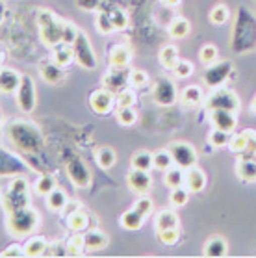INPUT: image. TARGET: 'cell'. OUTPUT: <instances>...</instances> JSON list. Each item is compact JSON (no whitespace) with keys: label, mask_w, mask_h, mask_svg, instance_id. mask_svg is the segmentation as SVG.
Returning <instances> with one entry per match:
<instances>
[{"label":"cell","mask_w":256,"mask_h":258,"mask_svg":"<svg viewBox=\"0 0 256 258\" xmlns=\"http://www.w3.org/2000/svg\"><path fill=\"white\" fill-rule=\"evenodd\" d=\"M39 223V212L34 210L30 205L6 214V229L15 238H28L30 234H34L35 230H37Z\"/></svg>","instance_id":"7a4b0ae2"},{"label":"cell","mask_w":256,"mask_h":258,"mask_svg":"<svg viewBox=\"0 0 256 258\" xmlns=\"http://www.w3.org/2000/svg\"><path fill=\"white\" fill-rule=\"evenodd\" d=\"M184 180H186V169H182L178 165H173V167L165 171V175H163V184L171 189L178 188V186H184Z\"/></svg>","instance_id":"d6a6232c"},{"label":"cell","mask_w":256,"mask_h":258,"mask_svg":"<svg viewBox=\"0 0 256 258\" xmlns=\"http://www.w3.org/2000/svg\"><path fill=\"white\" fill-rule=\"evenodd\" d=\"M162 4L167 8H178L182 4V0H162Z\"/></svg>","instance_id":"6f0895ef"},{"label":"cell","mask_w":256,"mask_h":258,"mask_svg":"<svg viewBox=\"0 0 256 258\" xmlns=\"http://www.w3.org/2000/svg\"><path fill=\"white\" fill-rule=\"evenodd\" d=\"M48 252L52 256H69L67 252V240H56L48 245Z\"/></svg>","instance_id":"db71d44e"},{"label":"cell","mask_w":256,"mask_h":258,"mask_svg":"<svg viewBox=\"0 0 256 258\" xmlns=\"http://www.w3.org/2000/svg\"><path fill=\"white\" fill-rule=\"evenodd\" d=\"M182 104L187 106V108H197L204 102V95L203 89L199 86H187V88L182 89Z\"/></svg>","instance_id":"f546056e"},{"label":"cell","mask_w":256,"mask_h":258,"mask_svg":"<svg viewBox=\"0 0 256 258\" xmlns=\"http://www.w3.org/2000/svg\"><path fill=\"white\" fill-rule=\"evenodd\" d=\"M2 61H4V54H2V50H0V65H2Z\"/></svg>","instance_id":"94428289"},{"label":"cell","mask_w":256,"mask_h":258,"mask_svg":"<svg viewBox=\"0 0 256 258\" xmlns=\"http://www.w3.org/2000/svg\"><path fill=\"white\" fill-rule=\"evenodd\" d=\"M204 102H206V110L208 112L210 110H228V112L238 113L239 108H241L238 95L228 88H216L208 95V99L204 100Z\"/></svg>","instance_id":"277c9868"},{"label":"cell","mask_w":256,"mask_h":258,"mask_svg":"<svg viewBox=\"0 0 256 258\" xmlns=\"http://www.w3.org/2000/svg\"><path fill=\"white\" fill-rule=\"evenodd\" d=\"M4 17H6V6H4V2L0 0V24H2V21H4Z\"/></svg>","instance_id":"680465c9"},{"label":"cell","mask_w":256,"mask_h":258,"mask_svg":"<svg viewBox=\"0 0 256 258\" xmlns=\"http://www.w3.org/2000/svg\"><path fill=\"white\" fill-rule=\"evenodd\" d=\"M128 77H130V71L126 67H110L102 77V88L110 89L111 93H119L128 86Z\"/></svg>","instance_id":"8fae6325"},{"label":"cell","mask_w":256,"mask_h":258,"mask_svg":"<svg viewBox=\"0 0 256 258\" xmlns=\"http://www.w3.org/2000/svg\"><path fill=\"white\" fill-rule=\"evenodd\" d=\"M230 17V12H228V8L225 4H217V6L212 8V12H210V23L214 24V26H221L225 24Z\"/></svg>","instance_id":"ee69618b"},{"label":"cell","mask_w":256,"mask_h":258,"mask_svg":"<svg viewBox=\"0 0 256 258\" xmlns=\"http://www.w3.org/2000/svg\"><path fill=\"white\" fill-rule=\"evenodd\" d=\"M132 61V50L124 43H117L108 48V65L110 67H128Z\"/></svg>","instance_id":"9a60e30c"},{"label":"cell","mask_w":256,"mask_h":258,"mask_svg":"<svg viewBox=\"0 0 256 258\" xmlns=\"http://www.w3.org/2000/svg\"><path fill=\"white\" fill-rule=\"evenodd\" d=\"M89 221H91V217H89V214L84 210V208L73 212L71 216L65 217L67 229H69L71 232H86L89 227Z\"/></svg>","instance_id":"d4e9b609"},{"label":"cell","mask_w":256,"mask_h":258,"mask_svg":"<svg viewBox=\"0 0 256 258\" xmlns=\"http://www.w3.org/2000/svg\"><path fill=\"white\" fill-rule=\"evenodd\" d=\"M132 167L141 171H151L154 167V160H152V153L149 151H138L132 154Z\"/></svg>","instance_id":"8d00e7d4"},{"label":"cell","mask_w":256,"mask_h":258,"mask_svg":"<svg viewBox=\"0 0 256 258\" xmlns=\"http://www.w3.org/2000/svg\"><path fill=\"white\" fill-rule=\"evenodd\" d=\"M147 84H149V75H147L145 71H141V69L130 71V77H128V86H130V88L141 89V88H145Z\"/></svg>","instance_id":"681fc988"},{"label":"cell","mask_w":256,"mask_h":258,"mask_svg":"<svg viewBox=\"0 0 256 258\" xmlns=\"http://www.w3.org/2000/svg\"><path fill=\"white\" fill-rule=\"evenodd\" d=\"M228 149L239 158H254L256 156V132L252 128H247L239 134H232Z\"/></svg>","instance_id":"52a82bcc"},{"label":"cell","mask_w":256,"mask_h":258,"mask_svg":"<svg viewBox=\"0 0 256 258\" xmlns=\"http://www.w3.org/2000/svg\"><path fill=\"white\" fill-rule=\"evenodd\" d=\"M178 216H176L175 210H160L154 217V229L156 232L160 230H167V229H178Z\"/></svg>","instance_id":"484cf974"},{"label":"cell","mask_w":256,"mask_h":258,"mask_svg":"<svg viewBox=\"0 0 256 258\" xmlns=\"http://www.w3.org/2000/svg\"><path fill=\"white\" fill-rule=\"evenodd\" d=\"M115 119L121 126H134L136 121H138V112L134 110V106H128V108H117Z\"/></svg>","instance_id":"60d3db41"},{"label":"cell","mask_w":256,"mask_h":258,"mask_svg":"<svg viewBox=\"0 0 256 258\" xmlns=\"http://www.w3.org/2000/svg\"><path fill=\"white\" fill-rule=\"evenodd\" d=\"M132 208H134V210H138L141 214V216L145 217H149L152 214V210H154V203H152L151 199H149V197H147V195H140V199L136 201L134 203V206H132Z\"/></svg>","instance_id":"816d5d0a"},{"label":"cell","mask_w":256,"mask_h":258,"mask_svg":"<svg viewBox=\"0 0 256 258\" xmlns=\"http://www.w3.org/2000/svg\"><path fill=\"white\" fill-rule=\"evenodd\" d=\"M54 188H56V178L52 175H41L34 182V191L41 197H47Z\"/></svg>","instance_id":"74e56055"},{"label":"cell","mask_w":256,"mask_h":258,"mask_svg":"<svg viewBox=\"0 0 256 258\" xmlns=\"http://www.w3.org/2000/svg\"><path fill=\"white\" fill-rule=\"evenodd\" d=\"M119 223L124 230H140L145 223V217L141 216L140 212L134 210V208H130V210L122 212L121 214V219H119Z\"/></svg>","instance_id":"f1b7e54d"},{"label":"cell","mask_w":256,"mask_h":258,"mask_svg":"<svg viewBox=\"0 0 256 258\" xmlns=\"http://www.w3.org/2000/svg\"><path fill=\"white\" fill-rule=\"evenodd\" d=\"M210 123L214 128L225 130V132H230L232 134L236 130V124H238V119H236V113L228 112V110H210Z\"/></svg>","instance_id":"5bb4252c"},{"label":"cell","mask_w":256,"mask_h":258,"mask_svg":"<svg viewBox=\"0 0 256 258\" xmlns=\"http://www.w3.org/2000/svg\"><path fill=\"white\" fill-rule=\"evenodd\" d=\"M48 240L45 236H28V240L24 241V256L37 258L48 252Z\"/></svg>","instance_id":"d6986e66"},{"label":"cell","mask_w":256,"mask_h":258,"mask_svg":"<svg viewBox=\"0 0 256 258\" xmlns=\"http://www.w3.org/2000/svg\"><path fill=\"white\" fill-rule=\"evenodd\" d=\"M89 108H91V112L97 113V115H108V113L113 112V108H115V93H111L110 89L106 88H99V89H93L91 93H89Z\"/></svg>","instance_id":"9c48e42d"},{"label":"cell","mask_w":256,"mask_h":258,"mask_svg":"<svg viewBox=\"0 0 256 258\" xmlns=\"http://www.w3.org/2000/svg\"><path fill=\"white\" fill-rule=\"evenodd\" d=\"M15 100H17L19 110L23 113H32L37 102V93H35V84L34 78L30 75H23L21 78V86L15 91Z\"/></svg>","instance_id":"ba28073f"},{"label":"cell","mask_w":256,"mask_h":258,"mask_svg":"<svg viewBox=\"0 0 256 258\" xmlns=\"http://www.w3.org/2000/svg\"><path fill=\"white\" fill-rule=\"evenodd\" d=\"M228 73H230V63L225 61V63H214L210 65L208 71H206V75H204V82L210 84V86H214V88H219L225 80H227Z\"/></svg>","instance_id":"ffe728a7"},{"label":"cell","mask_w":256,"mask_h":258,"mask_svg":"<svg viewBox=\"0 0 256 258\" xmlns=\"http://www.w3.org/2000/svg\"><path fill=\"white\" fill-rule=\"evenodd\" d=\"M250 110L256 113V95H254V99H252V102H250Z\"/></svg>","instance_id":"91938a15"},{"label":"cell","mask_w":256,"mask_h":258,"mask_svg":"<svg viewBox=\"0 0 256 258\" xmlns=\"http://www.w3.org/2000/svg\"><path fill=\"white\" fill-rule=\"evenodd\" d=\"M71 48H73V54H75V61L80 65L82 69L86 71L97 69L99 59L95 56V50L91 47V43H89V37L84 32H78V37H76V41L73 43Z\"/></svg>","instance_id":"5b68a950"},{"label":"cell","mask_w":256,"mask_h":258,"mask_svg":"<svg viewBox=\"0 0 256 258\" xmlns=\"http://www.w3.org/2000/svg\"><path fill=\"white\" fill-rule=\"evenodd\" d=\"M178 59H180V56H178V48H176L175 45H165V47H162L160 52H158V61H160V65H162L163 69H167V71L175 69V65L178 63Z\"/></svg>","instance_id":"4316f807"},{"label":"cell","mask_w":256,"mask_h":258,"mask_svg":"<svg viewBox=\"0 0 256 258\" xmlns=\"http://www.w3.org/2000/svg\"><path fill=\"white\" fill-rule=\"evenodd\" d=\"M24 162L13 156L12 153H8L6 149H0V176L8 175H21L24 171Z\"/></svg>","instance_id":"2e32d148"},{"label":"cell","mask_w":256,"mask_h":258,"mask_svg":"<svg viewBox=\"0 0 256 258\" xmlns=\"http://www.w3.org/2000/svg\"><path fill=\"white\" fill-rule=\"evenodd\" d=\"M28 205H30V194H28V191H24V194H19V191L6 189V194L2 195V206H4L6 214H8V212L19 210V208H23V206H28Z\"/></svg>","instance_id":"7402d4cb"},{"label":"cell","mask_w":256,"mask_h":258,"mask_svg":"<svg viewBox=\"0 0 256 258\" xmlns=\"http://www.w3.org/2000/svg\"><path fill=\"white\" fill-rule=\"evenodd\" d=\"M230 138H232V134H230V132H225V130L214 128L208 134V143L219 149V147H227L228 143H230Z\"/></svg>","instance_id":"bcb514c9"},{"label":"cell","mask_w":256,"mask_h":258,"mask_svg":"<svg viewBox=\"0 0 256 258\" xmlns=\"http://www.w3.org/2000/svg\"><path fill=\"white\" fill-rule=\"evenodd\" d=\"M138 100L134 88H124L119 93H115V104L117 108H128V106H134Z\"/></svg>","instance_id":"7bdbcfd3"},{"label":"cell","mask_w":256,"mask_h":258,"mask_svg":"<svg viewBox=\"0 0 256 258\" xmlns=\"http://www.w3.org/2000/svg\"><path fill=\"white\" fill-rule=\"evenodd\" d=\"M45 199H47L45 203H47V208L50 212H61L65 208V205L69 203V197L65 195L63 189H58V188H54Z\"/></svg>","instance_id":"836d02e7"},{"label":"cell","mask_w":256,"mask_h":258,"mask_svg":"<svg viewBox=\"0 0 256 258\" xmlns=\"http://www.w3.org/2000/svg\"><path fill=\"white\" fill-rule=\"evenodd\" d=\"M35 23L39 28V39L41 43L48 48H56L61 43V26H63V19H59L58 15L50 10H37L35 13Z\"/></svg>","instance_id":"3957f363"},{"label":"cell","mask_w":256,"mask_h":258,"mask_svg":"<svg viewBox=\"0 0 256 258\" xmlns=\"http://www.w3.org/2000/svg\"><path fill=\"white\" fill-rule=\"evenodd\" d=\"M236 173L243 182H256V158H239Z\"/></svg>","instance_id":"83f0119b"},{"label":"cell","mask_w":256,"mask_h":258,"mask_svg":"<svg viewBox=\"0 0 256 258\" xmlns=\"http://www.w3.org/2000/svg\"><path fill=\"white\" fill-rule=\"evenodd\" d=\"M189 30H191V24H189V21L184 17H176L173 23L169 24V35L173 37V39H184V37H187L189 35Z\"/></svg>","instance_id":"e575fe53"},{"label":"cell","mask_w":256,"mask_h":258,"mask_svg":"<svg viewBox=\"0 0 256 258\" xmlns=\"http://www.w3.org/2000/svg\"><path fill=\"white\" fill-rule=\"evenodd\" d=\"M0 256L2 258H8V256H24V245H21V243H10V245L4 249V251L0 252Z\"/></svg>","instance_id":"11a10c76"},{"label":"cell","mask_w":256,"mask_h":258,"mask_svg":"<svg viewBox=\"0 0 256 258\" xmlns=\"http://www.w3.org/2000/svg\"><path fill=\"white\" fill-rule=\"evenodd\" d=\"M169 153L175 160V165L182 169H189L193 165H197V151L186 141H173L169 145Z\"/></svg>","instance_id":"30bf717a"},{"label":"cell","mask_w":256,"mask_h":258,"mask_svg":"<svg viewBox=\"0 0 256 258\" xmlns=\"http://www.w3.org/2000/svg\"><path fill=\"white\" fill-rule=\"evenodd\" d=\"M189 189L186 188V186H178V188H173L171 189V194H169V203L173 206H184L187 203V199H189Z\"/></svg>","instance_id":"f6af8a7d"},{"label":"cell","mask_w":256,"mask_h":258,"mask_svg":"<svg viewBox=\"0 0 256 258\" xmlns=\"http://www.w3.org/2000/svg\"><path fill=\"white\" fill-rule=\"evenodd\" d=\"M217 56H219V52H217L216 45H204V47L201 48V52H199V58H201V61H203L206 67L216 63Z\"/></svg>","instance_id":"f907efd6"},{"label":"cell","mask_w":256,"mask_h":258,"mask_svg":"<svg viewBox=\"0 0 256 258\" xmlns=\"http://www.w3.org/2000/svg\"><path fill=\"white\" fill-rule=\"evenodd\" d=\"M78 32H80V30L76 28L75 24L69 23V21H63V26H61V43L67 45V47H73V43H75L76 37H78Z\"/></svg>","instance_id":"7dc6e473"},{"label":"cell","mask_w":256,"mask_h":258,"mask_svg":"<svg viewBox=\"0 0 256 258\" xmlns=\"http://www.w3.org/2000/svg\"><path fill=\"white\" fill-rule=\"evenodd\" d=\"M126 184L134 194L147 195L152 189V176L149 175V171H141L132 167L126 175Z\"/></svg>","instance_id":"4fadbf2b"},{"label":"cell","mask_w":256,"mask_h":258,"mask_svg":"<svg viewBox=\"0 0 256 258\" xmlns=\"http://www.w3.org/2000/svg\"><path fill=\"white\" fill-rule=\"evenodd\" d=\"M95 160H97L99 167H102V169H111L117 162V154L111 147L104 145V147H99V149L95 151Z\"/></svg>","instance_id":"1f68e13d"},{"label":"cell","mask_w":256,"mask_h":258,"mask_svg":"<svg viewBox=\"0 0 256 258\" xmlns=\"http://www.w3.org/2000/svg\"><path fill=\"white\" fill-rule=\"evenodd\" d=\"M39 75L47 84L56 86V84L63 82L65 71H63V67H59L58 63H54L52 59H48V61H43V63L39 65Z\"/></svg>","instance_id":"ac0fdd59"},{"label":"cell","mask_w":256,"mask_h":258,"mask_svg":"<svg viewBox=\"0 0 256 258\" xmlns=\"http://www.w3.org/2000/svg\"><path fill=\"white\" fill-rule=\"evenodd\" d=\"M152 100L158 106H173L176 100V88L175 84L167 78H160L154 88H152Z\"/></svg>","instance_id":"7c38bea8"},{"label":"cell","mask_w":256,"mask_h":258,"mask_svg":"<svg viewBox=\"0 0 256 258\" xmlns=\"http://www.w3.org/2000/svg\"><path fill=\"white\" fill-rule=\"evenodd\" d=\"M176 78H189L193 75V63L191 61H187V59H178V63L175 65V69H173Z\"/></svg>","instance_id":"f5cc1de1"},{"label":"cell","mask_w":256,"mask_h":258,"mask_svg":"<svg viewBox=\"0 0 256 258\" xmlns=\"http://www.w3.org/2000/svg\"><path fill=\"white\" fill-rule=\"evenodd\" d=\"M80 208H84V205H82L80 201H69V203L65 205V208L61 212H59V214H61V216H63V219H65L67 216H71L73 212L80 210Z\"/></svg>","instance_id":"9f6ffc18"},{"label":"cell","mask_w":256,"mask_h":258,"mask_svg":"<svg viewBox=\"0 0 256 258\" xmlns=\"http://www.w3.org/2000/svg\"><path fill=\"white\" fill-rule=\"evenodd\" d=\"M156 234H158V241H160L162 245H167V247L176 245L178 240H180V230L178 229L160 230V232H156Z\"/></svg>","instance_id":"c3c4849f"},{"label":"cell","mask_w":256,"mask_h":258,"mask_svg":"<svg viewBox=\"0 0 256 258\" xmlns=\"http://www.w3.org/2000/svg\"><path fill=\"white\" fill-rule=\"evenodd\" d=\"M21 78H23V75L17 73L15 69L2 67V71H0V93L13 95L21 86Z\"/></svg>","instance_id":"e0dca14e"},{"label":"cell","mask_w":256,"mask_h":258,"mask_svg":"<svg viewBox=\"0 0 256 258\" xmlns=\"http://www.w3.org/2000/svg\"><path fill=\"white\" fill-rule=\"evenodd\" d=\"M108 13H110L111 24H113L115 32H122V30L128 28L130 19H128V13L124 10H121V8H111V10H108Z\"/></svg>","instance_id":"f35d334b"},{"label":"cell","mask_w":256,"mask_h":258,"mask_svg":"<svg viewBox=\"0 0 256 258\" xmlns=\"http://www.w3.org/2000/svg\"><path fill=\"white\" fill-rule=\"evenodd\" d=\"M184 186H186L191 194L203 191L204 186H206V175H204V171L199 169L197 165H193V167L186 169V180H184Z\"/></svg>","instance_id":"603a6c76"},{"label":"cell","mask_w":256,"mask_h":258,"mask_svg":"<svg viewBox=\"0 0 256 258\" xmlns=\"http://www.w3.org/2000/svg\"><path fill=\"white\" fill-rule=\"evenodd\" d=\"M50 59L54 63H58L59 67H69L73 61H75V54H73V48L67 47V45H59V47L52 48L50 52Z\"/></svg>","instance_id":"4dcf8cb0"},{"label":"cell","mask_w":256,"mask_h":258,"mask_svg":"<svg viewBox=\"0 0 256 258\" xmlns=\"http://www.w3.org/2000/svg\"><path fill=\"white\" fill-rule=\"evenodd\" d=\"M152 160H154V169L163 171V173L175 165V160H173V156L169 153V149L167 151H158V153H154L152 154Z\"/></svg>","instance_id":"b9f144b4"},{"label":"cell","mask_w":256,"mask_h":258,"mask_svg":"<svg viewBox=\"0 0 256 258\" xmlns=\"http://www.w3.org/2000/svg\"><path fill=\"white\" fill-rule=\"evenodd\" d=\"M84 241H86V251H102L110 243L106 232H102L97 227L95 229H88L84 232Z\"/></svg>","instance_id":"44dd1931"},{"label":"cell","mask_w":256,"mask_h":258,"mask_svg":"<svg viewBox=\"0 0 256 258\" xmlns=\"http://www.w3.org/2000/svg\"><path fill=\"white\" fill-rule=\"evenodd\" d=\"M203 254L208 258H223L228 254V243L221 236H214L204 243Z\"/></svg>","instance_id":"cb8c5ba5"},{"label":"cell","mask_w":256,"mask_h":258,"mask_svg":"<svg viewBox=\"0 0 256 258\" xmlns=\"http://www.w3.org/2000/svg\"><path fill=\"white\" fill-rule=\"evenodd\" d=\"M86 251V241H84V232H73L67 240V252L69 256H82Z\"/></svg>","instance_id":"d590c367"},{"label":"cell","mask_w":256,"mask_h":258,"mask_svg":"<svg viewBox=\"0 0 256 258\" xmlns=\"http://www.w3.org/2000/svg\"><path fill=\"white\" fill-rule=\"evenodd\" d=\"M95 28L99 30L102 35H110L115 32L113 28V24H111V19H110V13L108 12H95Z\"/></svg>","instance_id":"ab89813d"},{"label":"cell","mask_w":256,"mask_h":258,"mask_svg":"<svg viewBox=\"0 0 256 258\" xmlns=\"http://www.w3.org/2000/svg\"><path fill=\"white\" fill-rule=\"evenodd\" d=\"M0 71H2V67H0Z\"/></svg>","instance_id":"6125c7cd"},{"label":"cell","mask_w":256,"mask_h":258,"mask_svg":"<svg viewBox=\"0 0 256 258\" xmlns=\"http://www.w3.org/2000/svg\"><path fill=\"white\" fill-rule=\"evenodd\" d=\"M4 138L10 145L26 154L37 153L43 147V136L37 124L26 119H13L4 126Z\"/></svg>","instance_id":"6da1fadb"},{"label":"cell","mask_w":256,"mask_h":258,"mask_svg":"<svg viewBox=\"0 0 256 258\" xmlns=\"http://www.w3.org/2000/svg\"><path fill=\"white\" fill-rule=\"evenodd\" d=\"M65 171L75 188L86 189L91 186V171L86 165V162L78 156H71L69 160H65Z\"/></svg>","instance_id":"8992f818"},{"label":"cell","mask_w":256,"mask_h":258,"mask_svg":"<svg viewBox=\"0 0 256 258\" xmlns=\"http://www.w3.org/2000/svg\"><path fill=\"white\" fill-rule=\"evenodd\" d=\"M254 158H256V156H254Z\"/></svg>","instance_id":"be15d7a7"}]
</instances>
